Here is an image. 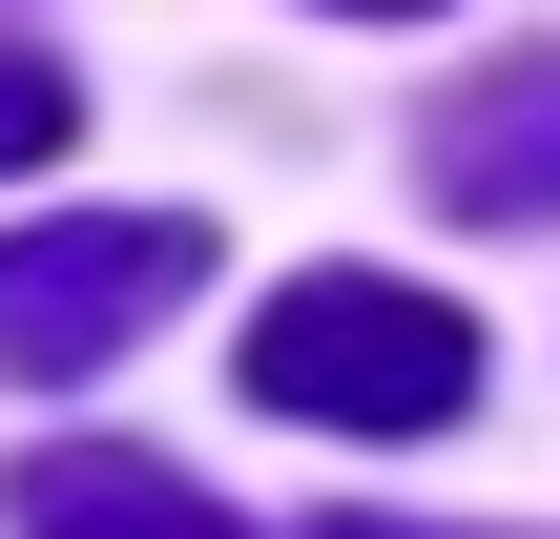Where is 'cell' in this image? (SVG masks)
Instances as JSON below:
<instances>
[{"mask_svg":"<svg viewBox=\"0 0 560 539\" xmlns=\"http://www.w3.org/2000/svg\"><path fill=\"white\" fill-rule=\"evenodd\" d=\"M249 395L312 415V436H436L478 395V312H436L416 270H312L249 312Z\"/></svg>","mask_w":560,"mask_h":539,"instance_id":"obj_1","label":"cell"},{"mask_svg":"<svg viewBox=\"0 0 560 539\" xmlns=\"http://www.w3.org/2000/svg\"><path fill=\"white\" fill-rule=\"evenodd\" d=\"M312 539H436V519H312Z\"/></svg>","mask_w":560,"mask_h":539,"instance_id":"obj_6","label":"cell"},{"mask_svg":"<svg viewBox=\"0 0 560 539\" xmlns=\"http://www.w3.org/2000/svg\"><path fill=\"white\" fill-rule=\"evenodd\" d=\"M187 270H208V229H187V208H83V229H21V249H0V374H21V395H62V374L145 353V332L187 312Z\"/></svg>","mask_w":560,"mask_h":539,"instance_id":"obj_2","label":"cell"},{"mask_svg":"<svg viewBox=\"0 0 560 539\" xmlns=\"http://www.w3.org/2000/svg\"><path fill=\"white\" fill-rule=\"evenodd\" d=\"M332 21H436V0H332Z\"/></svg>","mask_w":560,"mask_h":539,"instance_id":"obj_7","label":"cell"},{"mask_svg":"<svg viewBox=\"0 0 560 539\" xmlns=\"http://www.w3.org/2000/svg\"><path fill=\"white\" fill-rule=\"evenodd\" d=\"M436 208H560V62L478 83V104L436 125Z\"/></svg>","mask_w":560,"mask_h":539,"instance_id":"obj_4","label":"cell"},{"mask_svg":"<svg viewBox=\"0 0 560 539\" xmlns=\"http://www.w3.org/2000/svg\"><path fill=\"white\" fill-rule=\"evenodd\" d=\"M62 125H83V83H62L42 42H0V187H21V166H62Z\"/></svg>","mask_w":560,"mask_h":539,"instance_id":"obj_5","label":"cell"},{"mask_svg":"<svg viewBox=\"0 0 560 539\" xmlns=\"http://www.w3.org/2000/svg\"><path fill=\"white\" fill-rule=\"evenodd\" d=\"M21 539H249L208 478H166V457H104V436H62V457H21Z\"/></svg>","mask_w":560,"mask_h":539,"instance_id":"obj_3","label":"cell"}]
</instances>
